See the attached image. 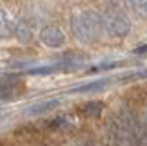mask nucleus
Masks as SVG:
<instances>
[{
  "label": "nucleus",
  "mask_w": 147,
  "mask_h": 146,
  "mask_svg": "<svg viewBox=\"0 0 147 146\" xmlns=\"http://www.w3.org/2000/svg\"><path fill=\"white\" fill-rule=\"evenodd\" d=\"M70 27L74 36L83 43H93L100 38L102 31V16L97 11H83L74 14L70 20Z\"/></svg>",
  "instance_id": "nucleus-1"
},
{
  "label": "nucleus",
  "mask_w": 147,
  "mask_h": 146,
  "mask_svg": "<svg viewBox=\"0 0 147 146\" xmlns=\"http://www.w3.org/2000/svg\"><path fill=\"white\" fill-rule=\"evenodd\" d=\"M102 16V27L104 31L113 36V38H126L131 31V20L126 14V11H122L117 5L106 7V11L100 14Z\"/></svg>",
  "instance_id": "nucleus-2"
},
{
  "label": "nucleus",
  "mask_w": 147,
  "mask_h": 146,
  "mask_svg": "<svg viewBox=\"0 0 147 146\" xmlns=\"http://www.w3.org/2000/svg\"><path fill=\"white\" fill-rule=\"evenodd\" d=\"M40 40H41L43 45H47L50 49H57V47H61L65 43V33L56 25H49V27L41 29Z\"/></svg>",
  "instance_id": "nucleus-3"
},
{
  "label": "nucleus",
  "mask_w": 147,
  "mask_h": 146,
  "mask_svg": "<svg viewBox=\"0 0 147 146\" xmlns=\"http://www.w3.org/2000/svg\"><path fill=\"white\" fill-rule=\"evenodd\" d=\"M14 34V22L9 18V14L0 9V38H9Z\"/></svg>",
  "instance_id": "nucleus-4"
},
{
  "label": "nucleus",
  "mask_w": 147,
  "mask_h": 146,
  "mask_svg": "<svg viewBox=\"0 0 147 146\" xmlns=\"http://www.w3.org/2000/svg\"><path fill=\"white\" fill-rule=\"evenodd\" d=\"M14 36H16L22 43H27L32 38V31L25 22H16V24H14Z\"/></svg>",
  "instance_id": "nucleus-5"
},
{
  "label": "nucleus",
  "mask_w": 147,
  "mask_h": 146,
  "mask_svg": "<svg viewBox=\"0 0 147 146\" xmlns=\"http://www.w3.org/2000/svg\"><path fill=\"white\" fill-rule=\"evenodd\" d=\"M111 81V79H108V78H104V79H95V81H90V83H86V85H81V87H77V89H74L72 92H95V90H100V89H104V87Z\"/></svg>",
  "instance_id": "nucleus-6"
},
{
  "label": "nucleus",
  "mask_w": 147,
  "mask_h": 146,
  "mask_svg": "<svg viewBox=\"0 0 147 146\" xmlns=\"http://www.w3.org/2000/svg\"><path fill=\"white\" fill-rule=\"evenodd\" d=\"M102 108H104V103H102V101H88V103L81 108V112H83L86 117H99Z\"/></svg>",
  "instance_id": "nucleus-7"
},
{
  "label": "nucleus",
  "mask_w": 147,
  "mask_h": 146,
  "mask_svg": "<svg viewBox=\"0 0 147 146\" xmlns=\"http://www.w3.org/2000/svg\"><path fill=\"white\" fill-rule=\"evenodd\" d=\"M59 105V99H49V101H43V103H38L31 106L27 110V114H41V112H47V110H52Z\"/></svg>",
  "instance_id": "nucleus-8"
},
{
  "label": "nucleus",
  "mask_w": 147,
  "mask_h": 146,
  "mask_svg": "<svg viewBox=\"0 0 147 146\" xmlns=\"http://www.w3.org/2000/svg\"><path fill=\"white\" fill-rule=\"evenodd\" d=\"M67 69L65 63H57V65H45V67H36V69H31L29 74H38V76H43V74H52V72H57V70H63Z\"/></svg>",
  "instance_id": "nucleus-9"
},
{
  "label": "nucleus",
  "mask_w": 147,
  "mask_h": 146,
  "mask_svg": "<svg viewBox=\"0 0 147 146\" xmlns=\"http://www.w3.org/2000/svg\"><path fill=\"white\" fill-rule=\"evenodd\" d=\"M127 4L135 13L147 16V0H127Z\"/></svg>",
  "instance_id": "nucleus-10"
},
{
  "label": "nucleus",
  "mask_w": 147,
  "mask_h": 146,
  "mask_svg": "<svg viewBox=\"0 0 147 146\" xmlns=\"http://www.w3.org/2000/svg\"><path fill=\"white\" fill-rule=\"evenodd\" d=\"M133 54H147V45H140L133 50Z\"/></svg>",
  "instance_id": "nucleus-11"
}]
</instances>
